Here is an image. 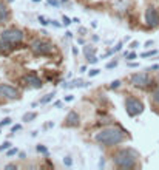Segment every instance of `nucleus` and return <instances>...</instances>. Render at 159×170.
<instances>
[{
	"instance_id": "obj_10",
	"label": "nucleus",
	"mask_w": 159,
	"mask_h": 170,
	"mask_svg": "<svg viewBox=\"0 0 159 170\" xmlns=\"http://www.w3.org/2000/svg\"><path fill=\"white\" fill-rule=\"evenodd\" d=\"M79 122H81V117H79V114L76 111H70L67 114V117H65V125L67 127H77Z\"/></svg>"
},
{
	"instance_id": "obj_30",
	"label": "nucleus",
	"mask_w": 159,
	"mask_h": 170,
	"mask_svg": "<svg viewBox=\"0 0 159 170\" xmlns=\"http://www.w3.org/2000/svg\"><path fill=\"white\" fill-rule=\"evenodd\" d=\"M88 62H90V63H97L99 59H97L96 56H91V57H88Z\"/></svg>"
},
{
	"instance_id": "obj_12",
	"label": "nucleus",
	"mask_w": 159,
	"mask_h": 170,
	"mask_svg": "<svg viewBox=\"0 0 159 170\" xmlns=\"http://www.w3.org/2000/svg\"><path fill=\"white\" fill-rule=\"evenodd\" d=\"M94 51H96V48L94 47H85L84 48V53H85V57L88 59V57H91V56H94Z\"/></svg>"
},
{
	"instance_id": "obj_22",
	"label": "nucleus",
	"mask_w": 159,
	"mask_h": 170,
	"mask_svg": "<svg viewBox=\"0 0 159 170\" xmlns=\"http://www.w3.org/2000/svg\"><path fill=\"white\" fill-rule=\"evenodd\" d=\"M99 73H100V70H97V68H93V70H90V71H88L90 77H93V76H97Z\"/></svg>"
},
{
	"instance_id": "obj_35",
	"label": "nucleus",
	"mask_w": 159,
	"mask_h": 170,
	"mask_svg": "<svg viewBox=\"0 0 159 170\" xmlns=\"http://www.w3.org/2000/svg\"><path fill=\"white\" fill-rule=\"evenodd\" d=\"M51 25H52V27H56V28H59V27H60V23H57L56 20H51Z\"/></svg>"
},
{
	"instance_id": "obj_42",
	"label": "nucleus",
	"mask_w": 159,
	"mask_h": 170,
	"mask_svg": "<svg viewBox=\"0 0 159 170\" xmlns=\"http://www.w3.org/2000/svg\"><path fill=\"white\" fill-rule=\"evenodd\" d=\"M60 2H67V0H60Z\"/></svg>"
},
{
	"instance_id": "obj_31",
	"label": "nucleus",
	"mask_w": 159,
	"mask_h": 170,
	"mask_svg": "<svg viewBox=\"0 0 159 170\" xmlns=\"http://www.w3.org/2000/svg\"><path fill=\"white\" fill-rule=\"evenodd\" d=\"M138 47H139V42H136V40L130 43V48H131V50H135V48H138Z\"/></svg>"
},
{
	"instance_id": "obj_20",
	"label": "nucleus",
	"mask_w": 159,
	"mask_h": 170,
	"mask_svg": "<svg viewBox=\"0 0 159 170\" xmlns=\"http://www.w3.org/2000/svg\"><path fill=\"white\" fill-rule=\"evenodd\" d=\"M121 87V81H113L111 84H110V88L111 90H116V88H119Z\"/></svg>"
},
{
	"instance_id": "obj_23",
	"label": "nucleus",
	"mask_w": 159,
	"mask_h": 170,
	"mask_svg": "<svg viewBox=\"0 0 159 170\" xmlns=\"http://www.w3.org/2000/svg\"><path fill=\"white\" fill-rule=\"evenodd\" d=\"M62 22H63V25H65V27H68V25H71V19L70 17H67V16H63V19H62Z\"/></svg>"
},
{
	"instance_id": "obj_39",
	"label": "nucleus",
	"mask_w": 159,
	"mask_h": 170,
	"mask_svg": "<svg viewBox=\"0 0 159 170\" xmlns=\"http://www.w3.org/2000/svg\"><path fill=\"white\" fill-rule=\"evenodd\" d=\"M19 156H20V159H25V158H26V155H25L23 152H20V153H19Z\"/></svg>"
},
{
	"instance_id": "obj_4",
	"label": "nucleus",
	"mask_w": 159,
	"mask_h": 170,
	"mask_svg": "<svg viewBox=\"0 0 159 170\" xmlns=\"http://www.w3.org/2000/svg\"><path fill=\"white\" fill-rule=\"evenodd\" d=\"M30 48L36 56H49L52 51H54L52 43H49L46 40H42V39H36V40H33Z\"/></svg>"
},
{
	"instance_id": "obj_21",
	"label": "nucleus",
	"mask_w": 159,
	"mask_h": 170,
	"mask_svg": "<svg viewBox=\"0 0 159 170\" xmlns=\"http://www.w3.org/2000/svg\"><path fill=\"white\" fill-rule=\"evenodd\" d=\"M11 124V117H3L2 122H0V127H5V125H9Z\"/></svg>"
},
{
	"instance_id": "obj_5",
	"label": "nucleus",
	"mask_w": 159,
	"mask_h": 170,
	"mask_svg": "<svg viewBox=\"0 0 159 170\" xmlns=\"http://www.w3.org/2000/svg\"><path fill=\"white\" fill-rule=\"evenodd\" d=\"M125 111L128 116L135 117L144 111V104L135 96H127L125 98Z\"/></svg>"
},
{
	"instance_id": "obj_13",
	"label": "nucleus",
	"mask_w": 159,
	"mask_h": 170,
	"mask_svg": "<svg viewBox=\"0 0 159 170\" xmlns=\"http://www.w3.org/2000/svg\"><path fill=\"white\" fill-rule=\"evenodd\" d=\"M151 101L156 104V105H159V87H156L153 90V93H151Z\"/></svg>"
},
{
	"instance_id": "obj_8",
	"label": "nucleus",
	"mask_w": 159,
	"mask_h": 170,
	"mask_svg": "<svg viewBox=\"0 0 159 170\" xmlns=\"http://www.w3.org/2000/svg\"><path fill=\"white\" fill-rule=\"evenodd\" d=\"M0 96L12 101V99H17L20 96V93L16 87H12L9 84H0Z\"/></svg>"
},
{
	"instance_id": "obj_18",
	"label": "nucleus",
	"mask_w": 159,
	"mask_h": 170,
	"mask_svg": "<svg viewBox=\"0 0 159 170\" xmlns=\"http://www.w3.org/2000/svg\"><path fill=\"white\" fill-rule=\"evenodd\" d=\"M54 95H56V93H49V95H46L45 98H42V99H40V104H46V102H49Z\"/></svg>"
},
{
	"instance_id": "obj_25",
	"label": "nucleus",
	"mask_w": 159,
	"mask_h": 170,
	"mask_svg": "<svg viewBox=\"0 0 159 170\" xmlns=\"http://www.w3.org/2000/svg\"><path fill=\"white\" fill-rule=\"evenodd\" d=\"M39 22H40L42 25H48V23H51V20H46L43 16H40V17H39Z\"/></svg>"
},
{
	"instance_id": "obj_41",
	"label": "nucleus",
	"mask_w": 159,
	"mask_h": 170,
	"mask_svg": "<svg viewBox=\"0 0 159 170\" xmlns=\"http://www.w3.org/2000/svg\"><path fill=\"white\" fill-rule=\"evenodd\" d=\"M33 2H34V3H39V2H40V0H33Z\"/></svg>"
},
{
	"instance_id": "obj_24",
	"label": "nucleus",
	"mask_w": 159,
	"mask_h": 170,
	"mask_svg": "<svg viewBox=\"0 0 159 170\" xmlns=\"http://www.w3.org/2000/svg\"><path fill=\"white\" fill-rule=\"evenodd\" d=\"M16 153H19L17 149H9V150H6V155H8V156H14Z\"/></svg>"
},
{
	"instance_id": "obj_29",
	"label": "nucleus",
	"mask_w": 159,
	"mask_h": 170,
	"mask_svg": "<svg viewBox=\"0 0 159 170\" xmlns=\"http://www.w3.org/2000/svg\"><path fill=\"white\" fill-rule=\"evenodd\" d=\"M48 3H49V5H52V6H56V8L60 5V2H59V0H48Z\"/></svg>"
},
{
	"instance_id": "obj_43",
	"label": "nucleus",
	"mask_w": 159,
	"mask_h": 170,
	"mask_svg": "<svg viewBox=\"0 0 159 170\" xmlns=\"http://www.w3.org/2000/svg\"><path fill=\"white\" fill-rule=\"evenodd\" d=\"M0 128H2V127H0Z\"/></svg>"
},
{
	"instance_id": "obj_6",
	"label": "nucleus",
	"mask_w": 159,
	"mask_h": 170,
	"mask_svg": "<svg viewBox=\"0 0 159 170\" xmlns=\"http://www.w3.org/2000/svg\"><path fill=\"white\" fill-rule=\"evenodd\" d=\"M145 23L150 28L159 27V11L154 6H148L145 9Z\"/></svg>"
},
{
	"instance_id": "obj_11",
	"label": "nucleus",
	"mask_w": 159,
	"mask_h": 170,
	"mask_svg": "<svg viewBox=\"0 0 159 170\" xmlns=\"http://www.w3.org/2000/svg\"><path fill=\"white\" fill-rule=\"evenodd\" d=\"M9 17V11H8V6L0 0V25H3Z\"/></svg>"
},
{
	"instance_id": "obj_33",
	"label": "nucleus",
	"mask_w": 159,
	"mask_h": 170,
	"mask_svg": "<svg viewBox=\"0 0 159 170\" xmlns=\"http://www.w3.org/2000/svg\"><path fill=\"white\" fill-rule=\"evenodd\" d=\"M103 165H105V158L102 156V158H100V161H99V167H100V168H103Z\"/></svg>"
},
{
	"instance_id": "obj_7",
	"label": "nucleus",
	"mask_w": 159,
	"mask_h": 170,
	"mask_svg": "<svg viewBox=\"0 0 159 170\" xmlns=\"http://www.w3.org/2000/svg\"><path fill=\"white\" fill-rule=\"evenodd\" d=\"M130 82H131V85H133V87L147 88L150 85V77H148L147 73H135V74H131Z\"/></svg>"
},
{
	"instance_id": "obj_16",
	"label": "nucleus",
	"mask_w": 159,
	"mask_h": 170,
	"mask_svg": "<svg viewBox=\"0 0 159 170\" xmlns=\"http://www.w3.org/2000/svg\"><path fill=\"white\" fill-rule=\"evenodd\" d=\"M157 51L156 50H151V51H145V53L141 54V57H151V56H156Z\"/></svg>"
},
{
	"instance_id": "obj_3",
	"label": "nucleus",
	"mask_w": 159,
	"mask_h": 170,
	"mask_svg": "<svg viewBox=\"0 0 159 170\" xmlns=\"http://www.w3.org/2000/svg\"><path fill=\"white\" fill-rule=\"evenodd\" d=\"M0 40L16 47V45L23 42V33L20 30H17V28H5L2 33H0Z\"/></svg>"
},
{
	"instance_id": "obj_38",
	"label": "nucleus",
	"mask_w": 159,
	"mask_h": 170,
	"mask_svg": "<svg viewBox=\"0 0 159 170\" xmlns=\"http://www.w3.org/2000/svg\"><path fill=\"white\" fill-rule=\"evenodd\" d=\"M73 99H74V98H73L71 95H70V96H67V98H65V101H67V102H71Z\"/></svg>"
},
{
	"instance_id": "obj_32",
	"label": "nucleus",
	"mask_w": 159,
	"mask_h": 170,
	"mask_svg": "<svg viewBox=\"0 0 159 170\" xmlns=\"http://www.w3.org/2000/svg\"><path fill=\"white\" fill-rule=\"evenodd\" d=\"M22 128V125L20 124H17V125H14V127H12V133H16V132H19V130Z\"/></svg>"
},
{
	"instance_id": "obj_2",
	"label": "nucleus",
	"mask_w": 159,
	"mask_h": 170,
	"mask_svg": "<svg viewBox=\"0 0 159 170\" xmlns=\"http://www.w3.org/2000/svg\"><path fill=\"white\" fill-rule=\"evenodd\" d=\"M138 153L131 149H122L113 155V164L117 168H133L136 167Z\"/></svg>"
},
{
	"instance_id": "obj_17",
	"label": "nucleus",
	"mask_w": 159,
	"mask_h": 170,
	"mask_svg": "<svg viewBox=\"0 0 159 170\" xmlns=\"http://www.w3.org/2000/svg\"><path fill=\"white\" fill-rule=\"evenodd\" d=\"M36 150H37L39 153H42V155H45V156L48 155V149H46L45 146H37V147H36Z\"/></svg>"
},
{
	"instance_id": "obj_40",
	"label": "nucleus",
	"mask_w": 159,
	"mask_h": 170,
	"mask_svg": "<svg viewBox=\"0 0 159 170\" xmlns=\"http://www.w3.org/2000/svg\"><path fill=\"white\" fill-rule=\"evenodd\" d=\"M73 54H74V56L79 54V50H77V48H73Z\"/></svg>"
},
{
	"instance_id": "obj_27",
	"label": "nucleus",
	"mask_w": 159,
	"mask_h": 170,
	"mask_svg": "<svg viewBox=\"0 0 159 170\" xmlns=\"http://www.w3.org/2000/svg\"><path fill=\"white\" fill-rule=\"evenodd\" d=\"M127 56V60L130 62V60H133V59H136V53H128V54H125Z\"/></svg>"
},
{
	"instance_id": "obj_26",
	"label": "nucleus",
	"mask_w": 159,
	"mask_h": 170,
	"mask_svg": "<svg viewBox=\"0 0 159 170\" xmlns=\"http://www.w3.org/2000/svg\"><path fill=\"white\" fill-rule=\"evenodd\" d=\"M116 65H117V60H111V62L107 63V68H108V70H110V68H114Z\"/></svg>"
},
{
	"instance_id": "obj_28",
	"label": "nucleus",
	"mask_w": 159,
	"mask_h": 170,
	"mask_svg": "<svg viewBox=\"0 0 159 170\" xmlns=\"http://www.w3.org/2000/svg\"><path fill=\"white\" fill-rule=\"evenodd\" d=\"M122 50V42H119L114 48H113V53H117V51H121Z\"/></svg>"
},
{
	"instance_id": "obj_14",
	"label": "nucleus",
	"mask_w": 159,
	"mask_h": 170,
	"mask_svg": "<svg viewBox=\"0 0 159 170\" xmlns=\"http://www.w3.org/2000/svg\"><path fill=\"white\" fill-rule=\"evenodd\" d=\"M36 116H37V114H36L34 111H31V113H25V114H23V121H25V122H30V121L36 119Z\"/></svg>"
},
{
	"instance_id": "obj_15",
	"label": "nucleus",
	"mask_w": 159,
	"mask_h": 170,
	"mask_svg": "<svg viewBox=\"0 0 159 170\" xmlns=\"http://www.w3.org/2000/svg\"><path fill=\"white\" fill-rule=\"evenodd\" d=\"M11 149V142L9 141H5L3 144H0V152H6Z\"/></svg>"
},
{
	"instance_id": "obj_36",
	"label": "nucleus",
	"mask_w": 159,
	"mask_h": 170,
	"mask_svg": "<svg viewBox=\"0 0 159 170\" xmlns=\"http://www.w3.org/2000/svg\"><path fill=\"white\" fill-rule=\"evenodd\" d=\"M138 65H139V63H136V62H130V63H128V67L135 68V67H138Z\"/></svg>"
},
{
	"instance_id": "obj_1",
	"label": "nucleus",
	"mask_w": 159,
	"mask_h": 170,
	"mask_svg": "<svg viewBox=\"0 0 159 170\" xmlns=\"http://www.w3.org/2000/svg\"><path fill=\"white\" fill-rule=\"evenodd\" d=\"M125 138H127V133L119 127H105L94 135V141L97 144H102L105 147L117 146V144L124 142Z\"/></svg>"
},
{
	"instance_id": "obj_9",
	"label": "nucleus",
	"mask_w": 159,
	"mask_h": 170,
	"mask_svg": "<svg viewBox=\"0 0 159 170\" xmlns=\"http://www.w3.org/2000/svg\"><path fill=\"white\" fill-rule=\"evenodd\" d=\"M25 82H26V85L28 87H31V88H42V81H40V77H37V74H34V73H30V74H26L25 76Z\"/></svg>"
},
{
	"instance_id": "obj_37",
	"label": "nucleus",
	"mask_w": 159,
	"mask_h": 170,
	"mask_svg": "<svg viewBox=\"0 0 159 170\" xmlns=\"http://www.w3.org/2000/svg\"><path fill=\"white\" fill-rule=\"evenodd\" d=\"M153 43H154L153 40H148V42H145V47H153Z\"/></svg>"
},
{
	"instance_id": "obj_19",
	"label": "nucleus",
	"mask_w": 159,
	"mask_h": 170,
	"mask_svg": "<svg viewBox=\"0 0 159 170\" xmlns=\"http://www.w3.org/2000/svg\"><path fill=\"white\" fill-rule=\"evenodd\" d=\"M63 164L67 165V167H71V165H73V159H71V156H65V158H63Z\"/></svg>"
},
{
	"instance_id": "obj_34",
	"label": "nucleus",
	"mask_w": 159,
	"mask_h": 170,
	"mask_svg": "<svg viewBox=\"0 0 159 170\" xmlns=\"http://www.w3.org/2000/svg\"><path fill=\"white\" fill-rule=\"evenodd\" d=\"M5 168H17V165H16V164H6Z\"/></svg>"
}]
</instances>
